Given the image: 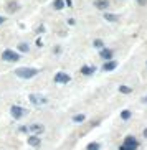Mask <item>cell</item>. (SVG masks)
Masks as SVG:
<instances>
[{"label":"cell","mask_w":147,"mask_h":150,"mask_svg":"<svg viewBox=\"0 0 147 150\" xmlns=\"http://www.w3.org/2000/svg\"><path fill=\"white\" fill-rule=\"evenodd\" d=\"M15 74H17V78H22V79H31L38 74V69H35V68H18L15 71Z\"/></svg>","instance_id":"1"},{"label":"cell","mask_w":147,"mask_h":150,"mask_svg":"<svg viewBox=\"0 0 147 150\" xmlns=\"http://www.w3.org/2000/svg\"><path fill=\"white\" fill-rule=\"evenodd\" d=\"M119 91L122 94H131V93H132V89H131L129 86H119Z\"/></svg>","instance_id":"19"},{"label":"cell","mask_w":147,"mask_h":150,"mask_svg":"<svg viewBox=\"0 0 147 150\" xmlns=\"http://www.w3.org/2000/svg\"><path fill=\"white\" fill-rule=\"evenodd\" d=\"M85 120H86V115L85 114H76L75 117H73V122H76V124L85 122Z\"/></svg>","instance_id":"14"},{"label":"cell","mask_w":147,"mask_h":150,"mask_svg":"<svg viewBox=\"0 0 147 150\" xmlns=\"http://www.w3.org/2000/svg\"><path fill=\"white\" fill-rule=\"evenodd\" d=\"M117 68V63L116 61H107L106 64H104V71H112Z\"/></svg>","instance_id":"13"},{"label":"cell","mask_w":147,"mask_h":150,"mask_svg":"<svg viewBox=\"0 0 147 150\" xmlns=\"http://www.w3.org/2000/svg\"><path fill=\"white\" fill-rule=\"evenodd\" d=\"M94 46H96V48H103V41L96 40V41H94Z\"/></svg>","instance_id":"21"},{"label":"cell","mask_w":147,"mask_h":150,"mask_svg":"<svg viewBox=\"0 0 147 150\" xmlns=\"http://www.w3.org/2000/svg\"><path fill=\"white\" fill-rule=\"evenodd\" d=\"M94 5H96V8H99V10H107L109 8V0H96Z\"/></svg>","instance_id":"9"},{"label":"cell","mask_w":147,"mask_h":150,"mask_svg":"<svg viewBox=\"0 0 147 150\" xmlns=\"http://www.w3.org/2000/svg\"><path fill=\"white\" fill-rule=\"evenodd\" d=\"M112 54H114V51H112V50H107V48H103L99 51V56L103 58V59H106V61H111Z\"/></svg>","instance_id":"8"},{"label":"cell","mask_w":147,"mask_h":150,"mask_svg":"<svg viewBox=\"0 0 147 150\" xmlns=\"http://www.w3.org/2000/svg\"><path fill=\"white\" fill-rule=\"evenodd\" d=\"M144 137H147V129H146V130H144Z\"/></svg>","instance_id":"25"},{"label":"cell","mask_w":147,"mask_h":150,"mask_svg":"<svg viewBox=\"0 0 147 150\" xmlns=\"http://www.w3.org/2000/svg\"><path fill=\"white\" fill-rule=\"evenodd\" d=\"M28 144L36 149V147H40L41 140H40V137H38V135H30V137H28Z\"/></svg>","instance_id":"10"},{"label":"cell","mask_w":147,"mask_h":150,"mask_svg":"<svg viewBox=\"0 0 147 150\" xmlns=\"http://www.w3.org/2000/svg\"><path fill=\"white\" fill-rule=\"evenodd\" d=\"M28 99H30V102L35 104V106H45V104L48 102V99H46L45 96H40V94H30Z\"/></svg>","instance_id":"4"},{"label":"cell","mask_w":147,"mask_h":150,"mask_svg":"<svg viewBox=\"0 0 147 150\" xmlns=\"http://www.w3.org/2000/svg\"><path fill=\"white\" fill-rule=\"evenodd\" d=\"M71 81V76L68 74V73H63V71H60V73H56L55 74V83H60V84H66Z\"/></svg>","instance_id":"5"},{"label":"cell","mask_w":147,"mask_h":150,"mask_svg":"<svg viewBox=\"0 0 147 150\" xmlns=\"http://www.w3.org/2000/svg\"><path fill=\"white\" fill-rule=\"evenodd\" d=\"M27 130H30V132L36 134V135H40V134L45 132V127L41 125V124H30V125L27 127Z\"/></svg>","instance_id":"7"},{"label":"cell","mask_w":147,"mask_h":150,"mask_svg":"<svg viewBox=\"0 0 147 150\" xmlns=\"http://www.w3.org/2000/svg\"><path fill=\"white\" fill-rule=\"evenodd\" d=\"M99 149H101V145L96 144V142H91V144H88V147H86V150H99Z\"/></svg>","instance_id":"17"},{"label":"cell","mask_w":147,"mask_h":150,"mask_svg":"<svg viewBox=\"0 0 147 150\" xmlns=\"http://www.w3.org/2000/svg\"><path fill=\"white\" fill-rule=\"evenodd\" d=\"M4 22H5V18H4V17H0V25H4Z\"/></svg>","instance_id":"22"},{"label":"cell","mask_w":147,"mask_h":150,"mask_svg":"<svg viewBox=\"0 0 147 150\" xmlns=\"http://www.w3.org/2000/svg\"><path fill=\"white\" fill-rule=\"evenodd\" d=\"M20 51H23V53H27V51H30V48H28V45L22 43V45H20Z\"/></svg>","instance_id":"20"},{"label":"cell","mask_w":147,"mask_h":150,"mask_svg":"<svg viewBox=\"0 0 147 150\" xmlns=\"http://www.w3.org/2000/svg\"><path fill=\"white\" fill-rule=\"evenodd\" d=\"M2 59L4 61H10V63H17L20 59V54L13 50H5L4 53H2Z\"/></svg>","instance_id":"3"},{"label":"cell","mask_w":147,"mask_h":150,"mask_svg":"<svg viewBox=\"0 0 147 150\" xmlns=\"http://www.w3.org/2000/svg\"><path fill=\"white\" fill-rule=\"evenodd\" d=\"M53 7H55V8H56V10H61L63 7H65V2H63V0H55Z\"/></svg>","instance_id":"18"},{"label":"cell","mask_w":147,"mask_h":150,"mask_svg":"<svg viewBox=\"0 0 147 150\" xmlns=\"http://www.w3.org/2000/svg\"><path fill=\"white\" fill-rule=\"evenodd\" d=\"M94 71H96V66H83L81 68V73H83L85 76H91Z\"/></svg>","instance_id":"11"},{"label":"cell","mask_w":147,"mask_h":150,"mask_svg":"<svg viewBox=\"0 0 147 150\" xmlns=\"http://www.w3.org/2000/svg\"><path fill=\"white\" fill-rule=\"evenodd\" d=\"M10 114H12V117L13 119H22L23 117V114H25V109L23 107H20V106H12L10 107Z\"/></svg>","instance_id":"6"},{"label":"cell","mask_w":147,"mask_h":150,"mask_svg":"<svg viewBox=\"0 0 147 150\" xmlns=\"http://www.w3.org/2000/svg\"><path fill=\"white\" fill-rule=\"evenodd\" d=\"M139 4H142V5H144V4H146V0H139Z\"/></svg>","instance_id":"24"},{"label":"cell","mask_w":147,"mask_h":150,"mask_svg":"<svg viewBox=\"0 0 147 150\" xmlns=\"http://www.w3.org/2000/svg\"><path fill=\"white\" fill-rule=\"evenodd\" d=\"M142 102H146V104H147V96H144V97H142Z\"/></svg>","instance_id":"23"},{"label":"cell","mask_w":147,"mask_h":150,"mask_svg":"<svg viewBox=\"0 0 147 150\" xmlns=\"http://www.w3.org/2000/svg\"><path fill=\"white\" fill-rule=\"evenodd\" d=\"M18 8H20V5H18L17 2H9V5H7V10H9L10 13H13V12H17Z\"/></svg>","instance_id":"12"},{"label":"cell","mask_w":147,"mask_h":150,"mask_svg":"<svg viewBox=\"0 0 147 150\" xmlns=\"http://www.w3.org/2000/svg\"><path fill=\"white\" fill-rule=\"evenodd\" d=\"M131 110H122V112H121V119L122 120H129L131 119Z\"/></svg>","instance_id":"16"},{"label":"cell","mask_w":147,"mask_h":150,"mask_svg":"<svg viewBox=\"0 0 147 150\" xmlns=\"http://www.w3.org/2000/svg\"><path fill=\"white\" fill-rule=\"evenodd\" d=\"M104 18H106L107 22H117V20H119V17H117V15H112V13H104Z\"/></svg>","instance_id":"15"},{"label":"cell","mask_w":147,"mask_h":150,"mask_svg":"<svg viewBox=\"0 0 147 150\" xmlns=\"http://www.w3.org/2000/svg\"><path fill=\"white\" fill-rule=\"evenodd\" d=\"M137 147H139L137 139H136V137H132V135H127L124 139V142H122V145L119 147V150H136Z\"/></svg>","instance_id":"2"}]
</instances>
